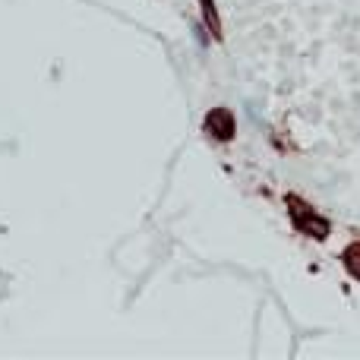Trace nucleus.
Here are the masks:
<instances>
[{
	"mask_svg": "<svg viewBox=\"0 0 360 360\" xmlns=\"http://www.w3.org/2000/svg\"><path fill=\"white\" fill-rule=\"evenodd\" d=\"M209 127L215 130V136H231L234 123H231V117H228V111H215V114L209 117Z\"/></svg>",
	"mask_w": 360,
	"mask_h": 360,
	"instance_id": "nucleus-1",
	"label": "nucleus"
},
{
	"mask_svg": "<svg viewBox=\"0 0 360 360\" xmlns=\"http://www.w3.org/2000/svg\"><path fill=\"white\" fill-rule=\"evenodd\" d=\"M297 215H300V228H304V231H310L313 237H326V221H316V218H310L304 212V205H297Z\"/></svg>",
	"mask_w": 360,
	"mask_h": 360,
	"instance_id": "nucleus-2",
	"label": "nucleus"
},
{
	"mask_svg": "<svg viewBox=\"0 0 360 360\" xmlns=\"http://www.w3.org/2000/svg\"><path fill=\"white\" fill-rule=\"evenodd\" d=\"M347 265H351V272L360 279V250H354V253H351V259H347Z\"/></svg>",
	"mask_w": 360,
	"mask_h": 360,
	"instance_id": "nucleus-3",
	"label": "nucleus"
}]
</instances>
